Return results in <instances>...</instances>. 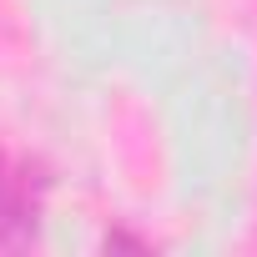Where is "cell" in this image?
<instances>
[{
    "label": "cell",
    "mask_w": 257,
    "mask_h": 257,
    "mask_svg": "<svg viewBox=\"0 0 257 257\" xmlns=\"http://www.w3.org/2000/svg\"><path fill=\"white\" fill-rule=\"evenodd\" d=\"M51 177L36 157L0 147V252H26L46 212Z\"/></svg>",
    "instance_id": "1"
}]
</instances>
